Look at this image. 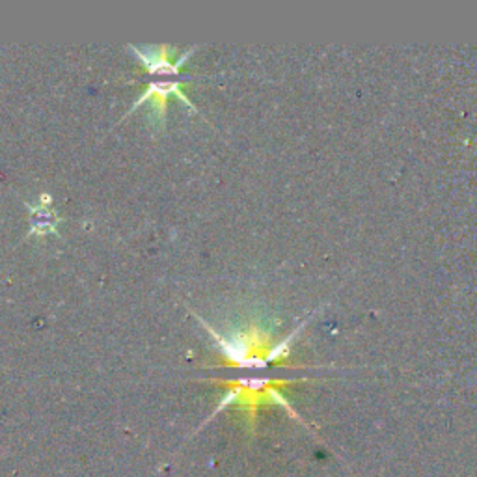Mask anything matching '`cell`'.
Returning <instances> with one entry per match:
<instances>
[{
  "mask_svg": "<svg viewBox=\"0 0 477 477\" xmlns=\"http://www.w3.org/2000/svg\"><path fill=\"white\" fill-rule=\"evenodd\" d=\"M207 330L219 351V362L209 366L211 369L226 371H261L271 368H297L293 364L291 349L293 342L308 325L309 317L300 321L283 338L276 336L278 323L273 317L254 314L247 319L231 325L226 330L214 328L198 314H193Z\"/></svg>",
  "mask_w": 477,
  "mask_h": 477,
  "instance_id": "1",
  "label": "cell"
},
{
  "mask_svg": "<svg viewBox=\"0 0 477 477\" xmlns=\"http://www.w3.org/2000/svg\"><path fill=\"white\" fill-rule=\"evenodd\" d=\"M306 369L312 368L300 364L297 368H271L261 371H228L226 377L207 378V383L224 390L212 416L226 409H235L241 414L245 429L252 435L257 427L259 411L267 407H282L293 420L302 421L291 401L285 395V390L299 380H308L309 377L306 375H295Z\"/></svg>",
  "mask_w": 477,
  "mask_h": 477,
  "instance_id": "2",
  "label": "cell"
},
{
  "mask_svg": "<svg viewBox=\"0 0 477 477\" xmlns=\"http://www.w3.org/2000/svg\"><path fill=\"white\" fill-rule=\"evenodd\" d=\"M198 47H190V49L183 51L179 56L178 49L172 45H157V47H140L129 45V51L138 58L142 67L148 74V84L144 91L140 93V98L131 105V112L140 108L142 105H150V116L152 126L159 131L166 127V108H169V100L178 98L190 112H198L195 103L188 100V95L183 90V84L190 81V77L181 74V67L186 64V60L196 53Z\"/></svg>",
  "mask_w": 477,
  "mask_h": 477,
  "instance_id": "3",
  "label": "cell"
},
{
  "mask_svg": "<svg viewBox=\"0 0 477 477\" xmlns=\"http://www.w3.org/2000/svg\"><path fill=\"white\" fill-rule=\"evenodd\" d=\"M30 214V228L29 237H45V235H58L60 217L53 209V196L49 193H43L39 200L29 205Z\"/></svg>",
  "mask_w": 477,
  "mask_h": 477,
  "instance_id": "4",
  "label": "cell"
}]
</instances>
